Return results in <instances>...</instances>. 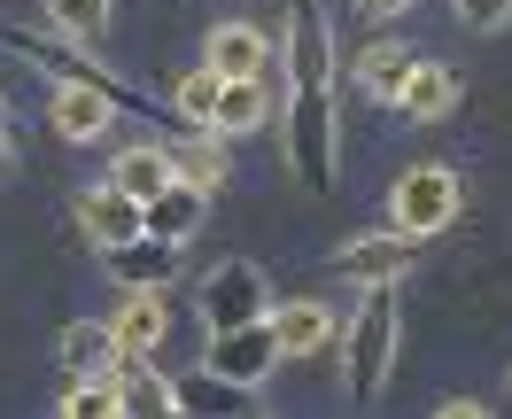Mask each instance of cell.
<instances>
[{
	"label": "cell",
	"instance_id": "obj_19",
	"mask_svg": "<svg viewBox=\"0 0 512 419\" xmlns=\"http://www.w3.org/2000/svg\"><path fill=\"white\" fill-rule=\"evenodd\" d=\"M179 412H187V419L256 412V388H249V381H225L218 365H194V373H179Z\"/></svg>",
	"mask_w": 512,
	"mask_h": 419
},
{
	"label": "cell",
	"instance_id": "obj_28",
	"mask_svg": "<svg viewBox=\"0 0 512 419\" xmlns=\"http://www.w3.org/2000/svg\"><path fill=\"white\" fill-rule=\"evenodd\" d=\"M435 412H443V419H481V404H474V396H443Z\"/></svg>",
	"mask_w": 512,
	"mask_h": 419
},
{
	"label": "cell",
	"instance_id": "obj_30",
	"mask_svg": "<svg viewBox=\"0 0 512 419\" xmlns=\"http://www.w3.org/2000/svg\"><path fill=\"white\" fill-rule=\"evenodd\" d=\"M0 117H8V101H0Z\"/></svg>",
	"mask_w": 512,
	"mask_h": 419
},
{
	"label": "cell",
	"instance_id": "obj_20",
	"mask_svg": "<svg viewBox=\"0 0 512 419\" xmlns=\"http://www.w3.org/2000/svg\"><path fill=\"white\" fill-rule=\"evenodd\" d=\"M264 125H272V86H264V70H256V78H225L218 109H210V132L249 140V132H264Z\"/></svg>",
	"mask_w": 512,
	"mask_h": 419
},
{
	"label": "cell",
	"instance_id": "obj_13",
	"mask_svg": "<svg viewBox=\"0 0 512 419\" xmlns=\"http://www.w3.org/2000/svg\"><path fill=\"white\" fill-rule=\"evenodd\" d=\"M171 171H179L187 187L218 194L225 179H233V140L210 132V125H179V132H171Z\"/></svg>",
	"mask_w": 512,
	"mask_h": 419
},
{
	"label": "cell",
	"instance_id": "obj_16",
	"mask_svg": "<svg viewBox=\"0 0 512 419\" xmlns=\"http://www.w3.org/2000/svg\"><path fill=\"white\" fill-rule=\"evenodd\" d=\"M0 47L24 55L39 78H101V63L78 47V39H63V32H16V24H0Z\"/></svg>",
	"mask_w": 512,
	"mask_h": 419
},
{
	"label": "cell",
	"instance_id": "obj_25",
	"mask_svg": "<svg viewBox=\"0 0 512 419\" xmlns=\"http://www.w3.org/2000/svg\"><path fill=\"white\" fill-rule=\"evenodd\" d=\"M70 419H125V404H117V381H63V396H55Z\"/></svg>",
	"mask_w": 512,
	"mask_h": 419
},
{
	"label": "cell",
	"instance_id": "obj_7",
	"mask_svg": "<svg viewBox=\"0 0 512 419\" xmlns=\"http://www.w3.org/2000/svg\"><path fill=\"white\" fill-rule=\"evenodd\" d=\"M412 264H419V241L388 226V233H357L350 249H334V280H350V288H396Z\"/></svg>",
	"mask_w": 512,
	"mask_h": 419
},
{
	"label": "cell",
	"instance_id": "obj_10",
	"mask_svg": "<svg viewBox=\"0 0 512 419\" xmlns=\"http://www.w3.org/2000/svg\"><path fill=\"white\" fill-rule=\"evenodd\" d=\"M109 381H117L125 419H171V412H179V381H171V373H156V357H148V350H117Z\"/></svg>",
	"mask_w": 512,
	"mask_h": 419
},
{
	"label": "cell",
	"instance_id": "obj_26",
	"mask_svg": "<svg viewBox=\"0 0 512 419\" xmlns=\"http://www.w3.org/2000/svg\"><path fill=\"white\" fill-rule=\"evenodd\" d=\"M458 24H466V32H505L512 0H458Z\"/></svg>",
	"mask_w": 512,
	"mask_h": 419
},
{
	"label": "cell",
	"instance_id": "obj_15",
	"mask_svg": "<svg viewBox=\"0 0 512 419\" xmlns=\"http://www.w3.org/2000/svg\"><path fill=\"white\" fill-rule=\"evenodd\" d=\"M117 334H109V319H70L63 334H55V365H63V381H109V365H117Z\"/></svg>",
	"mask_w": 512,
	"mask_h": 419
},
{
	"label": "cell",
	"instance_id": "obj_14",
	"mask_svg": "<svg viewBox=\"0 0 512 419\" xmlns=\"http://www.w3.org/2000/svg\"><path fill=\"white\" fill-rule=\"evenodd\" d=\"M412 47L404 39H365L350 55V78H357V94L373 101V109H396V94H404V78H412Z\"/></svg>",
	"mask_w": 512,
	"mask_h": 419
},
{
	"label": "cell",
	"instance_id": "obj_18",
	"mask_svg": "<svg viewBox=\"0 0 512 419\" xmlns=\"http://www.w3.org/2000/svg\"><path fill=\"white\" fill-rule=\"evenodd\" d=\"M109 334L125 342V350H163V334H171V303L163 288H117V311H109Z\"/></svg>",
	"mask_w": 512,
	"mask_h": 419
},
{
	"label": "cell",
	"instance_id": "obj_12",
	"mask_svg": "<svg viewBox=\"0 0 512 419\" xmlns=\"http://www.w3.org/2000/svg\"><path fill=\"white\" fill-rule=\"evenodd\" d=\"M70 218H78V233H86L94 249H117V241H132V233L148 226V218H140V202H132L125 187H109V179L78 194V202H70Z\"/></svg>",
	"mask_w": 512,
	"mask_h": 419
},
{
	"label": "cell",
	"instance_id": "obj_22",
	"mask_svg": "<svg viewBox=\"0 0 512 419\" xmlns=\"http://www.w3.org/2000/svg\"><path fill=\"white\" fill-rule=\"evenodd\" d=\"M140 218H148V233H163V241H194V233H202V218H210V194L187 187V179H171L163 194H148V202H140Z\"/></svg>",
	"mask_w": 512,
	"mask_h": 419
},
{
	"label": "cell",
	"instance_id": "obj_23",
	"mask_svg": "<svg viewBox=\"0 0 512 419\" xmlns=\"http://www.w3.org/2000/svg\"><path fill=\"white\" fill-rule=\"evenodd\" d=\"M39 8H47V32L78 39V47H94L109 32V0H39Z\"/></svg>",
	"mask_w": 512,
	"mask_h": 419
},
{
	"label": "cell",
	"instance_id": "obj_3",
	"mask_svg": "<svg viewBox=\"0 0 512 419\" xmlns=\"http://www.w3.org/2000/svg\"><path fill=\"white\" fill-rule=\"evenodd\" d=\"M458 210H466V179H458L450 163H412V171L388 187V226L412 233V241L450 233V226H458Z\"/></svg>",
	"mask_w": 512,
	"mask_h": 419
},
{
	"label": "cell",
	"instance_id": "obj_27",
	"mask_svg": "<svg viewBox=\"0 0 512 419\" xmlns=\"http://www.w3.org/2000/svg\"><path fill=\"white\" fill-rule=\"evenodd\" d=\"M404 8H419V0H357L365 24H388V16H404Z\"/></svg>",
	"mask_w": 512,
	"mask_h": 419
},
{
	"label": "cell",
	"instance_id": "obj_17",
	"mask_svg": "<svg viewBox=\"0 0 512 419\" xmlns=\"http://www.w3.org/2000/svg\"><path fill=\"white\" fill-rule=\"evenodd\" d=\"M458 94H466V86H458V70L419 55L412 78H404V94H396V117H404V125H443L450 109H458Z\"/></svg>",
	"mask_w": 512,
	"mask_h": 419
},
{
	"label": "cell",
	"instance_id": "obj_21",
	"mask_svg": "<svg viewBox=\"0 0 512 419\" xmlns=\"http://www.w3.org/2000/svg\"><path fill=\"white\" fill-rule=\"evenodd\" d=\"M171 179H179V171H171V140H132V148H117V156H109V187H125L132 202L163 194Z\"/></svg>",
	"mask_w": 512,
	"mask_h": 419
},
{
	"label": "cell",
	"instance_id": "obj_9",
	"mask_svg": "<svg viewBox=\"0 0 512 419\" xmlns=\"http://www.w3.org/2000/svg\"><path fill=\"white\" fill-rule=\"evenodd\" d=\"M272 334H280V357H326L342 350V311L319 303V295H295V303H272Z\"/></svg>",
	"mask_w": 512,
	"mask_h": 419
},
{
	"label": "cell",
	"instance_id": "obj_5",
	"mask_svg": "<svg viewBox=\"0 0 512 419\" xmlns=\"http://www.w3.org/2000/svg\"><path fill=\"white\" fill-rule=\"evenodd\" d=\"M194 311H202V326H210V334H218V326L272 319V280H264V264L225 257L218 272H202V288H194Z\"/></svg>",
	"mask_w": 512,
	"mask_h": 419
},
{
	"label": "cell",
	"instance_id": "obj_8",
	"mask_svg": "<svg viewBox=\"0 0 512 419\" xmlns=\"http://www.w3.org/2000/svg\"><path fill=\"white\" fill-rule=\"evenodd\" d=\"M101 264H109V280L117 288H171L179 272H187V241H163V233H132V241H117V249H101Z\"/></svg>",
	"mask_w": 512,
	"mask_h": 419
},
{
	"label": "cell",
	"instance_id": "obj_24",
	"mask_svg": "<svg viewBox=\"0 0 512 419\" xmlns=\"http://www.w3.org/2000/svg\"><path fill=\"white\" fill-rule=\"evenodd\" d=\"M218 70L210 63H194V70H179V78H171V101H179V117H187V125H210V109H218Z\"/></svg>",
	"mask_w": 512,
	"mask_h": 419
},
{
	"label": "cell",
	"instance_id": "obj_4",
	"mask_svg": "<svg viewBox=\"0 0 512 419\" xmlns=\"http://www.w3.org/2000/svg\"><path fill=\"white\" fill-rule=\"evenodd\" d=\"M117 101H125V86L101 70V78H47V132L55 140H70V148H94V140H109V125H117Z\"/></svg>",
	"mask_w": 512,
	"mask_h": 419
},
{
	"label": "cell",
	"instance_id": "obj_6",
	"mask_svg": "<svg viewBox=\"0 0 512 419\" xmlns=\"http://www.w3.org/2000/svg\"><path fill=\"white\" fill-rule=\"evenodd\" d=\"M202 365H218L225 381H249L264 388L288 357H280V334H272V319H249V326H218L210 342H202Z\"/></svg>",
	"mask_w": 512,
	"mask_h": 419
},
{
	"label": "cell",
	"instance_id": "obj_29",
	"mask_svg": "<svg viewBox=\"0 0 512 419\" xmlns=\"http://www.w3.org/2000/svg\"><path fill=\"white\" fill-rule=\"evenodd\" d=\"M8 163H16V140H8V125H0V171H8Z\"/></svg>",
	"mask_w": 512,
	"mask_h": 419
},
{
	"label": "cell",
	"instance_id": "obj_2",
	"mask_svg": "<svg viewBox=\"0 0 512 419\" xmlns=\"http://www.w3.org/2000/svg\"><path fill=\"white\" fill-rule=\"evenodd\" d=\"M396 342H404V311L396 288H365L357 319L342 326V373H350V404H373L396 373Z\"/></svg>",
	"mask_w": 512,
	"mask_h": 419
},
{
	"label": "cell",
	"instance_id": "obj_1",
	"mask_svg": "<svg viewBox=\"0 0 512 419\" xmlns=\"http://www.w3.org/2000/svg\"><path fill=\"white\" fill-rule=\"evenodd\" d=\"M334 24L319 0H288L280 24V70H288V101H280V132H288V163L311 194H334L342 179V125H334Z\"/></svg>",
	"mask_w": 512,
	"mask_h": 419
},
{
	"label": "cell",
	"instance_id": "obj_11",
	"mask_svg": "<svg viewBox=\"0 0 512 419\" xmlns=\"http://www.w3.org/2000/svg\"><path fill=\"white\" fill-rule=\"evenodd\" d=\"M202 63L218 70V78H256V70L280 63V39L264 32V24H249V16H233V24H218V32L202 39Z\"/></svg>",
	"mask_w": 512,
	"mask_h": 419
}]
</instances>
